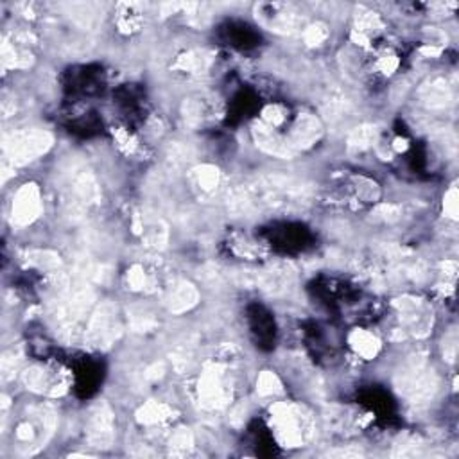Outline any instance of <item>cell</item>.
Wrapping results in <instances>:
<instances>
[{
    "instance_id": "obj_8",
    "label": "cell",
    "mask_w": 459,
    "mask_h": 459,
    "mask_svg": "<svg viewBox=\"0 0 459 459\" xmlns=\"http://www.w3.org/2000/svg\"><path fill=\"white\" fill-rule=\"evenodd\" d=\"M66 172H68L66 181H68L71 192L77 199V205L83 207V205L95 203L101 196V190H99L97 181H95L92 172L83 165H72Z\"/></svg>"
},
{
    "instance_id": "obj_14",
    "label": "cell",
    "mask_w": 459,
    "mask_h": 459,
    "mask_svg": "<svg viewBox=\"0 0 459 459\" xmlns=\"http://www.w3.org/2000/svg\"><path fill=\"white\" fill-rule=\"evenodd\" d=\"M350 344L355 350V353H359L364 359H373L380 348L379 339L368 330H353L350 336Z\"/></svg>"
},
{
    "instance_id": "obj_5",
    "label": "cell",
    "mask_w": 459,
    "mask_h": 459,
    "mask_svg": "<svg viewBox=\"0 0 459 459\" xmlns=\"http://www.w3.org/2000/svg\"><path fill=\"white\" fill-rule=\"evenodd\" d=\"M199 400L208 409H219L230 400V388L225 382L221 368L212 366L205 371L198 382Z\"/></svg>"
},
{
    "instance_id": "obj_12",
    "label": "cell",
    "mask_w": 459,
    "mask_h": 459,
    "mask_svg": "<svg viewBox=\"0 0 459 459\" xmlns=\"http://www.w3.org/2000/svg\"><path fill=\"white\" fill-rule=\"evenodd\" d=\"M420 97H422V101H424V104L427 108L442 110V108H445L447 104L452 101L451 86L447 84L445 79H434L422 88Z\"/></svg>"
},
{
    "instance_id": "obj_2",
    "label": "cell",
    "mask_w": 459,
    "mask_h": 459,
    "mask_svg": "<svg viewBox=\"0 0 459 459\" xmlns=\"http://www.w3.org/2000/svg\"><path fill=\"white\" fill-rule=\"evenodd\" d=\"M53 146V135L45 129H22L4 138L6 158L13 165H26L40 158Z\"/></svg>"
},
{
    "instance_id": "obj_16",
    "label": "cell",
    "mask_w": 459,
    "mask_h": 459,
    "mask_svg": "<svg viewBox=\"0 0 459 459\" xmlns=\"http://www.w3.org/2000/svg\"><path fill=\"white\" fill-rule=\"evenodd\" d=\"M208 65H210V54L205 50H190L178 59L176 68L190 74H199L207 71Z\"/></svg>"
},
{
    "instance_id": "obj_20",
    "label": "cell",
    "mask_w": 459,
    "mask_h": 459,
    "mask_svg": "<svg viewBox=\"0 0 459 459\" xmlns=\"http://www.w3.org/2000/svg\"><path fill=\"white\" fill-rule=\"evenodd\" d=\"M192 158V151L189 149V146L185 144H181V142H172L171 146L167 149V155H165V160H167L169 169H183Z\"/></svg>"
},
{
    "instance_id": "obj_18",
    "label": "cell",
    "mask_w": 459,
    "mask_h": 459,
    "mask_svg": "<svg viewBox=\"0 0 459 459\" xmlns=\"http://www.w3.org/2000/svg\"><path fill=\"white\" fill-rule=\"evenodd\" d=\"M377 140V128L375 126H370V124H364V126H359V128L352 129L348 137V147L355 151L368 149L370 146H373V142Z\"/></svg>"
},
{
    "instance_id": "obj_21",
    "label": "cell",
    "mask_w": 459,
    "mask_h": 459,
    "mask_svg": "<svg viewBox=\"0 0 459 459\" xmlns=\"http://www.w3.org/2000/svg\"><path fill=\"white\" fill-rule=\"evenodd\" d=\"M144 230V241L151 247H164L167 243V226L162 221H153L151 225L142 226Z\"/></svg>"
},
{
    "instance_id": "obj_15",
    "label": "cell",
    "mask_w": 459,
    "mask_h": 459,
    "mask_svg": "<svg viewBox=\"0 0 459 459\" xmlns=\"http://www.w3.org/2000/svg\"><path fill=\"white\" fill-rule=\"evenodd\" d=\"M219 181H221L219 171L212 165H201V167L192 171V183L203 194H212L214 190L219 187Z\"/></svg>"
},
{
    "instance_id": "obj_28",
    "label": "cell",
    "mask_w": 459,
    "mask_h": 459,
    "mask_svg": "<svg viewBox=\"0 0 459 459\" xmlns=\"http://www.w3.org/2000/svg\"><path fill=\"white\" fill-rule=\"evenodd\" d=\"M128 282L131 285V289H142V287L146 285V273L142 268H133L128 274Z\"/></svg>"
},
{
    "instance_id": "obj_11",
    "label": "cell",
    "mask_w": 459,
    "mask_h": 459,
    "mask_svg": "<svg viewBox=\"0 0 459 459\" xmlns=\"http://www.w3.org/2000/svg\"><path fill=\"white\" fill-rule=\"evenodd\" d=\"M198 300H199L198 289H196L190 282H185V280L174 283V285L169 289L167 298H165L169 310L174 314L187 312V310H190L192 307H196Z\"/></svg>"
},
{
    "instance_id": "obj_4",
    "label": "cell",
    "mask_w": 459,
    "mask_h": 459,
    "mask_svg": "<svg viewBox=\"0 0 459 459\" xmlns=\"http://www.w3.org/2000/svg\"><path fill=\"white\" fill-rule=\"evenodd\" d=\"M119 332L117 307L106 301L95 310V314L90 319V325L86 328V339L92 346H110L117 339Z\"/></svg>"
},
{
    "instance_id": "obj_22",
    "label": "cell",
    "mask_w": 459,
    "mask_h": 459,
    "mask_svg": "<svg viewBox=\"0 0 459 459\" xmlns=\"http://www.w3.org/2000/svg\"><path fill=\"white\" fill-rule=\"evenodd\" d=\"M256 389H259V393L268 397V395H274L280 393L282 391V384H280L279 377L271 373V371H264L259 380H256Z\"/></svg>"
},
{
    "instance_id": "obj_30",
    "label": "cell",
    "mask_w": 459,
    "mask_h": 459,
    "mask_svg": "<svg viewBox=\"0 0 459 459\" xmlns=\"http://www.w3.org/2000/svg\"><path fill=\"white\" fill-rule=\"evenodd\" d=\"M17 438L20 442L29 443L32 438H35V431H32V427L29 424H22L17 429Z\"/></svg>"
},
{
    "instance_id": "obj_17",
    "label": "cell",
    "mask_w": 459,
    "mask_h": 459,
    "mask_svg": "<svg viewBox=\"0 0 459 459\" xmlns=\"http://www.w3.org/2000/svg\"><path fill=\"white\" fill-rule=\"evenodd\" d=\"M210 115L207 99H187L183 102V119L190 126H198Z\"/></svg>"
},
{
    "instance_id": "obj_32",
    "label": "cell",
    "mask_w": 459,
    "mask_h": 459,
    "mask_svg": "<svg viewBox=\"0 0 459 459\" xmlns=\"http://www.w3.org/2000/svg\"><path fill=\"white\" fill-rule=\"evenodd\" d=\"M162 375H164V364H162V362H160V364L158 362H155V364H153V366L146 371L147 380H156V379H160Z\"/></svg>"
},
{
    "instance_id": "obj_13",
    "label": "cell",
    "mask_w": 459,
    "mask_h": 459,
    "mask_svg": "<svg viewBox=\"0 0 459 459\" xmlns=\"http://www.w3.org/2000/svg\"><path fill=\"white\" fill-rule=\"evenodd\" d=\"M261 17L264 18V24L270 27L271 31H280V32L294 31L296 22H298L296 15L289 13V11L282 9L280 6H270V11L261 15Z\"/></svg>"
},
{
    "instance_id": "obj_6",
    "label": "cell",
    "mask_w": 459,
    "mask_h": 459,
    "mask_svg": "<svg viewBox=\"0 0 459 459\" xmlns=\"http://www.w3.org/2000/svg\"><path fill=\"white\" fill-rule=\"evenodd\" d=\"M86 436L92 447L108 449L113 443L115 438V418L110 407L101 402L90 411L88 425H86Z\"/></svg>"
},
{
    "instance_id": "obj_3",
    "label": "cell",
    "mask_w": 459,
    "mask_h": 459,
    "mask_svg": "<svg viewBox=\"0 0 459 459\" xmlns=\"http://www.w3.org/2000/svg\"><path fill=\"white\" fill-rule=\"evenodd\" d=\"M277 436L285 447H300L310 436V418L296 406H277L273 409Z\"/></svg>"
},
{
    "instance_id": "obj_19",
    "label": "cell",
    "mask_w": 459,
    "mask_h": 459,
    "mask_svg": "<svg viewBox=\"0 0 459 459\" xmlns=\"http://www.w3.org/2000/svg\"><path fill=\"white\" fill-rule=\"evenodd\" d=\"M171 407L162 404V402H147L146 406H142L137 413V418L140 424H158L162 420L169 418Z\"/></svg>"
},
{
    "instance_id": "obj_27",
    "label": "cell",
    "mask_w": 459,
    "mask_h": 459,
    "mask_svg": "<svg viewBox=\"0 0 459 459\" xmlns=\"http://www.w3.org/2000/svg\"><path fill=\"white\" fill-rule=\"evenodd\" d=\"M445 212L452 219L458 217V190H456V187H452L445 194Z\"/></svg>"
},
{
    "instance_id": "obj_24",
    "label": "cell",
    "mask_w": 459,
    "mask_h": 459,
    "mask_svg": "<svg viewBox=\"0 0 459 459\" xmlns=\"http://www.w3.org/2000/svg\"><path fill=\"white\" fill-rule=\"evenodd\" d=\"M305 41L309 45H321L323 41L327 40L328 36V31H327V26H323V24H314V26L307 27L305 29Z\"/></svg>"
},
{
    "instance_id": "obj_26",
    "label": "cell",
    "mask_w": 459,
    "mask_h": 459,
    "mask_svg": "<svg viewBox=\"0 0 459 459\" xmlns=\"http://www.w3.org/2000/svg\"><path fill=\"white\" fill-rule=\"evenodd\" d=\"M283 120H285V111H283L280 106H270L264 111V122L268 124V126L277 128V126H280Z\"/></svg>"
},
{
    "instance_id": "obj_31",
    "label": "cell",
    "mask_w": 459,
    "mask_h": 459,
    "mask_svg": "<svg viewBox=\"0 0 459 459\" xmlns=\"http://www.w3.org/2000/svg\"><path fill=\"white\" fill-rule=\"evenodd\" d=\"M458 339H456V334L452 332L451 334V341H447V346H445V355L449 361H454L456 359V352H458Z\"/></svg>"
},
{
    "instance_id": "obj_10",
    "label": "cell",
    "mask_w": 459,
    "mask_h": 459,
    "mask_svg": "<svg viewBox=\"0 0 459 459\" xmlns=\"http://www.w3.org/2000/svg\"><path fill=\"white\" fill-rule=\"evenodd\" d=\"M253 137H255L256 146L265 151L268 155L280 156V158H291L296 151L289 146L285 137L279 135L273 126H268L265 122L255 124L253 128Z\"/></svg>"
},
{
    "instance_id": "obj_29",
    "label": "cell",
    "mask_w": 459,
    "mask_h": 459,
    "mask_svg": "<svg viewBox=\"0 0 459 459\" xmlns=\"http://www.w3.org/2000/svg\"><path fill=\"white\" fill-rule=\"evenodd\" d=\"M377 214L380 216V219H384V221H395L400 214V208L395 207V205H380Z\"/></svg>"
},
{
    "instance_id": "obj_7",
    "label": "cell",
    "mask_w": 459,
    "mask_h": 459,
    "mask_svg": "<svg viewBox=\"0 0 459 459\" xmlns=\"http://www.w3.org/2000/svg\"><path fill=\"white\" fill-rule=\"evenodd\" d=\"M41 212L40 189L35 183H27L15 194L11 207V221L17 226L31 225Z\"/></svg>"
},
{
    "instance_id": "obj_25",
    "label": "cell",
    "mask_w": 459,
    "mask_h": 459,
    "mask_svg": "<svg viewBox=\"0 0 459 459\" xmlns=\"http://www.w3.org/2000/svg\"><path fill=\"white\" fill-rule=\"evenodd\" d=\"M29 261L32 264H36L38 268H44V270H53V268H57L59 265V256L54 255L50 252H36L31 253V259Z\"/></svg>"
},
{
    "instance_id": "obj_9",
    "label": "cell",
    "mask_w": 459,
    "mask_h": 459,
    "mask_svg": "<svg viewBox=\"0 0 459 459\" xmlns=\"http://www.w3.org/2000/svg\"><path fill=\"white\" fill-rule=\"evenodd\" d=\"M321 133L323 128L319 119H316L314 115L303 113L294 120V124L291 126V131H289L285 138L289 142V146L294 151H298L314 146L319 140V137H321Z\"/></svg>"
},
{
    "instance_id": "obj_23",
    "label": "cell",
    "mask_w": 459,
    "mask_h": 459,
    "mask_svg": "<svg viewBox=\"0 0 459 459\" xmlns=\"http://www.w3.org/2000/svg\"><path fill=\"white\" fill-rule=\"evenodd\" d=\"M194 445V436L190 433L189 429H178L176 433L172 434L171 438V449L176 454H183Z\"/></svg>"
},
{
    "instance_id": "obj_1",
    "label": "cell",
    "mask_w": 459,
    "mask_h": 459,
    "mask_svg": "<svg viewBox=\"0 0 459 459\" xmlns=\"http://www.w3.org/2000/svg\"><path fill=\"white\" fill-rule=\"evenodd\" d=\"M397 388L413 404H424L436 395L438 380L433 371L427 370L424 357H413L398 373Z\"/></svg>"
}]
</instances>
